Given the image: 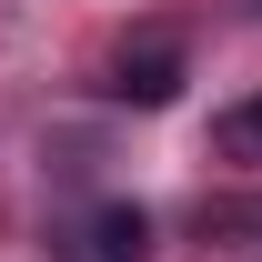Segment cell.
I'll return each instance as SVG.
<instances>
[{
    "mask_svg": "<svg viewBox=\"0 0 262 262\" xmlns=\"http://www.w3.org/2000/svg\"><path fill=\"white\" fill-rule=\"evenodd\" d=\"M202 242H222V252H262V192H212L192 212Z\"/></svg>",
    "mask_w": 262,
    "mask_h": 262,
    "instance_id": "cell-3",
    "label": "cell"
},
{
    "mask_svg": "<svg viewBox=\"0 0 262 262\" xmlns=\"http://www.w3.org/2000/svg\"><path fill=\"white\" fill-rule=\"evenodd\" d=\"M212 141H222L232 162H262V91H252V101H232L222 121H212Z\"/></svg>",
    "mask_w": 262,
    "mask_h": 262,
    "instance_id": "cell-4",
    "label": "cell"
},
{
    "mask_svg": "<svg viewBox=\"0 0 262 262\" xmlns=\"http://www.w3.org/2000/svg\"><path fill=\"white\" fill-rule=\"evenodd\" d=\"M61 262H151V212L141 202H101L61 232Z\"/></svg>",
    "mask_w": 262,
    "mask_h": 262,
    "instance_id": "cell-2",
    "label": "cell"
},
{
    "mask_svg": "<svg viewBox=\"0 0 262 262\" xmlns=\"http://www.w3.org/2000/svg\"><path fill=\"white\" fill-rule=\"evenodd\" d=\"M182 81H192V51L171 31H141L111 51V101H131V111H162V101H182Z\"/></svg>",
    "mask_w": 262,
    "mask_h": 262,
    "instance_id": "cell-1",
    "label": "cell"
}]
</instances>
